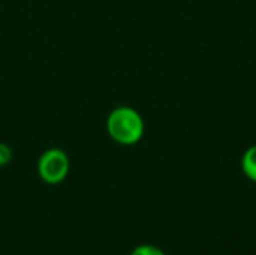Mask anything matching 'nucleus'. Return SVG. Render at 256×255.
<instances>
[{
	"instance_id": "3",
	"label": "nucleus",
	"mask_w": 256,
	"mask_h": 255,
	"mask_svg": "<svg viewBox=\"0 0 256 255\" xmlns=\"http://www.w3.org/2000/svg\"><path fill=\"white\" fill-rule=\"evenodd\" d=\"M242 170L248 179L256 183V144L249 147L242 158Z\"/></svg>"
},
{
	"instance_id": "5",
	"label": "nucleus",
	"mask_w": 256,
	"mask_h": 255,
	"mask_svg": "<svg viewBox=\"0 0 256 255\" xmlns=\"http://www.w3.org/2000/svg\"><path fill=\"white\" fill-rule=\"evenodd\" d=\"M12 159V150L8 144L0 143V167H4Z\"/></svg>"
},
{
	"instance_id": "1",
	"label": "nucleus",
	"mask_w": 256,
	"mask_h": 255,
	"mask_svg": "<svg viewBox=\"0 0 256 255\" xmlns=\"http://www.w3.org/2000/svg\"><path fill=\"white\" fill-rule=\"evenodd\" d=\"M106 131L116 143L132 146L144 135V120L136 110L130 107H118L108 116Z\"/></svg>"
},
{
	"instance_id": "2",
	"label": "nucleus",
	"mask_w": 256,
	"mask_h": 255,
	"mask_svg": "<svg viewBox=\"0 0 256 255\" xmlns=\"http://www.w3.org/2000/svg\"><path fill=\"white\" fill-rule=\"evenodd\" d=\"M69 158L60 149H50L39 158L38 171L44 182L50 185H57L63 182L69 173Z\"/></svg>"
},
{
	"instance_id": "4",
	"label": "nucleus",
	"mask_w": 256,
	"mask_h": 255,
	"mask_svg": "<svg viewBox=\"0 0 256 255\" xmlns=\"http://www.w3.org/2000/svg\"><path fill=\"white\" fill-rule=\"evenodd\" d=\"M130 255H165L162 249L153 246V245H142V246H138L132 251Z\"/></svg>"
}]
</instances>
